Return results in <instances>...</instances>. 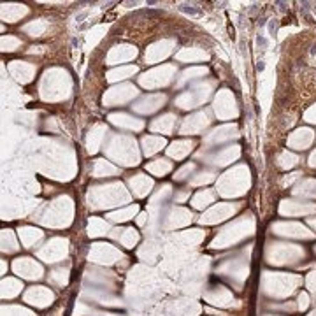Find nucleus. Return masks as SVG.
Here are the masks:
<instances>
[{"instance_id": "1", "label": "nucleus", "mask_w": 316, "mask_h": 316, "mask_svg": "<svg viewBox=\"0 0 316 316\" xmlns=\"http://www.w3.org/2000/svg\"><path fill=\"white\" fill-rule=\"evenodd\" d=\"M179 11L188 14V16H202V11L195 4H181L179 5Z\"/></svg>"}, {"instance_id": "2", "label": "nucleus", "mask_w": 316, "mask_h": 316, "mask_svg": "<svg viewBox=\"0 0 316 316\" xmlns=\"http://www.w3.org/2000/svg\"><path fill=\"white\" fill-rule=\"evenodd\" d=\"M256 44H258V48L267 49V39H265L263 35H258V37H256Z\"/></svg>"}, {"instance_id": "3", "label": "nucleus", "mask_w": 316, "mask_h": 316, "mask_svg": "<svg viewBox=\"0 0 316 316\" xmlns=\"http://www.w3.org/2000/svg\"><path fill=\"white\" fill-rule=\"evenodd\" d=\"M276 27H277V25H276V21L272 19V21H271V25H269V34H271V35H274V32H276Z\"/></svg>"}, {"instance_id": "4", "label": "nucleus", "mask_w": 316, "mask_h": 316, "mask_svg": "<svg viewBox=\"0 0 316 316\" xmlns=\"http://www.w3.org/2000/svg\"><path fill=\"white\" fill-rule=\"evenodd\" d=\"M316 53V46H313V48H311V54H314Z\"/></svg>"}]
</instances>
